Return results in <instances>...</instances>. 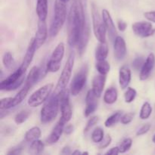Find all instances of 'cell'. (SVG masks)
Listing matches in <instances>:
<instances>
[{"mask_svg": "<svg viewBox=\"0 0 155 155\" xmlns=\"http://www.w3.org/2000/svg\"><path fill=\"white\" fill-rule=\"evenodd\" d=\"M30 89H31V88L29 86H27V85L26 84L24 85V87H23L22 89L19 91V92H18V93L13 98V107H16L17 105L20 104L23 101H24V98H26V96H27V93H28Z\"/></svg>", "mask_w": 155, "mask_h": 155, "instance_id": "cell-26", "label": "cell"}, {"mask_svg": "<svg viewBox=\"0 0 155 155\" xmlns=\"http://www.w3.org/2000/svg\"><path fill=\"white\" fill-rule=\"evenodd\" d=\"M144 63H145V60L143 58H136L133 62V69H135L136 71H139L142 69Z\"/></svg>", "mask_w": 155, "mask_h": 155, "instance_id": "cell-39", "label": "cell"}, {"mask_svg": "<svg viewBox=\"0 0 155 155\" xmlns=\"http://www.w3.org/2000/svg\"><path fill=\"white\" fill-rule=\"evenodd\" d=\"M68 89H65L60 95V107L61 112V117L65 123H68L72 117V109L70 103V96Z\"/></svg>", "mask_w": 155, "mask_h": 155, "instance_id": "cell-10", "label": "cell"}, {"mask_svg": "<svg viewBox=\"0 0 155 155\" xmlns=\"http://www.w3.org/2000/svg\"><path fill=\"white\" fill-rule=\"evenodd\" d=\"M131 71L127 66L121 67L119 71V83L121 89H124L127 88L131 81Z\"/></svg>", "mask_w": 155, "mask_h": 155, "instance_id": "cell-20", "label": "cell"}, {"mask_svg": "<svg viewBox=\"0 0 155 155\" xmlns=\"http://www.w3.org/2000/svg\"><path fill=\"white\" fill-rule=\"evenodd\" d=\"M89 36H90V28H89V23L87 21L86 25H85L84 28H83L81 35H80V37L79 39L78 42H77V45H76L79 54L80 56L83 55L84 54L85 51H86V46H87L88 43H89Z\"/></svg>", "mask_w": 155, "mask_h": 155, "instance_id": "cell-14", "label": "cell"}, {"mask_svg": "<svg viewBox=\"0 0 155 155\" xmlns=\"http://www.w3.org/2000/svg\"><path fill=\"white\" fill-rule=\"evenodd\" d=\"M47 37H48V27H47L45 21L39 20L37 24V31H36V36L34 37L37 49L42 46V45L45 43Z\"/></svg>", "mask_w": 155, "mask_h": 155, "instance_id": "cell-12", "label": "cell"}, {"mask_svg": "<svg viewBox=\"0 0 155 155\" xmlns=\"http://www.w3.org/2000/svg\"><path fill=\"white\" fill-rule=\"evenodd\" d=\"M98 120H99V118H98V116H93L90 119H89V120H88L87 124H86V127L84 128V133H88L98 122Z\"/></svg>", "mask_w": 155, "mask_h": 155, "instance_id": "cell-38", "label": "cell"}, {"mask_svg": "<svg viewBox=\"0 0 155 155\" xmlns=\"http://www.w3.org/2000/svg\"><path fill=\"white\" fill-rule=\"evenodd\" d=\"M74 127L72 124H68L67 125L66 127H64V132L65 133V134L67 135H70L74 132Z\"/></svg>", "mask_w": 155, "mask_h": 155, "instance_id": "cell-46", "label": "cell"}, {"mask_svg": "<svg viewBox=\"0 0 155 155\" xmlns=\"http://www.w3.org/2000/svg\"><path fill=\"white\" fill-rule=\"evenodd\" d=\"M88 71H89L88 65L84 64L81 67L80 71L74 75L70 86V92L71 95L77 96L83 90L87 80Z\"/></svg>", "mask_w": 155, "mask_h": 155, "instance_id": "cell-7", "label": "cell"}, {"mask_svg": "<svg viewBox=\"0 0 155 155\" xmlns=\"http://www.w3.org/2000/svg\"><path fill=\"white\" fill-rule=\"evenodd\" d=\"M61 153H62V154H71V148H70V147L65 146L64 148L63 149H62Z\"/></svg>", "mask_w": 155, "mask_h": 155, "instance_id": "cell-48", "label": "cell"}, {"mask_svg": "<svg viewBox=\"0 0 155 155\" xmlns=\"http://www.w3.org/2000/svg\"><path fill=\"white\" fill-rule=\"evenodd\" d=\"M72 154H82V153H80L78 150H76V151H74Z\"/></svg>", "mask_w": 155, "mask_h": 155, "instance_id": "cell-49", "label": "cell"}, {"mask_svg": "<svg viewBox=\"0 0 155 155\" xmlns=\"http://www.w3.org/2000/svg\"><path fill=\"white\" fill-rule=\"evenodd\" d=\"M65 124H66V123L63 120H59L58 124L53 128L51 133H50V135L46 139V143H48V145H53V144H55L60 139L64 130Z\"/></svg>", "mask_w": 155, "mask_h": 155, "instance_id": "cell-17", "label": "cell"}, {"mask_svg": "<svg viewBox=\"0 0 155 155\" xmlns=\"http://www.w3.org/2000/svg\"><path fill=\"white\" fill-rule=\"evenodd\" d=\"M132 144H133V140L130 138H127L125 139L122 142V143L120 144V145L119 146L120 149V153H125L127 151L130 149L132 146Z\"/></svg>", "mask_w": 155, "mask_h": 155, "instance_id": "cell-37", "label": "cell"}, {"mask_svg": "<svg viewBox=\"0 0 155 155\" xmlns=\"http://www.w3.org/2000/svg\"><path fill=\"white\" fill-rule=\"evenodd\" d=\"M44 147H45V145H44L43 142L37 139V140H35L33 142H31L30 151V152L33 153V154H39L43 151Z\"/></svg>", "mask_w": 155, "mask_h": 155, "instance_id": "cell-32", "label": "cell"}, {"mask_svg": "<svg viewBox=\"0 0 155 155\" xmlns=\"http://www.w3.org/2000/svg\"><path fill=\"white\" fill-rule=\"evenodd\" d=\"M41 78V69L39 67L34 66L31 68L27 77L25 84L30 86V88L33 87L36 82Z\"/></svg>", "mask_w": 155, "mask_h": 155, "instance_id": "cell-22", "label": "cell"}, {"mask_svg": "<svg viewBox=\"0 0 155 155\" xmlns=\"http://www.w3.org/2000/svg\"><path fill=\"white\" fill-rule=\"evenodd\" d=\"M74 58H75V54H74V51H71V54L68 56V60H67L66 64L64 67L63 71H62L60 78L58 81L52 95H60L66 89L67 86H68V83L71 80V75H72V71L74 64Z\"/></svg>", "mask_w": 155, "mask_h": 155, "instance_id": "cell-4", "label": "cell"}, {"mask_svg": "<svg viewBox=\"0 0 155 155\" xmlns=\"http://www.w3.org/2000/svg\"><path fill=\"white\" fill-rule=\"evenodd\" d=\"M30 116V111L28 110H24L20 111L19 113L17 114L15 117V122L17 124H21L25 122L29 117Z\"/></svg>", "mask_w": 155, "mask_h": 155, "instance_id": "cell-33", "label": "cell"}, {"mask_svg": "<svg viewBox=\"0 0 155 155\" xmlns=\"http://www.w3.org/2000/svg\"><path fill=\"white\" fill-rule=\"evenodd\" d=\"M121 117H122V112H116V113L112 114L111 116H110L107 120H106L105 122H104V126H105L107 128L113 127L115 124H117L119 121H120Z\"/></svg>", "mask_w": 155, "mask_h": 155, "instance_id": "cell-29", "label": "cell"}, {"mask_svg": "<svg viewBox=\"0 0 155 155\" xmlns=\"http://www.w3.org/2000/svg\"><path fill=\"white\" fill-rule=\"evenodd\" d=\"M105 81L106 75H102V74L95 76L93 80H92V89L98 98H99L101 96V93H102L104 85H105Z\"/></svg>", "mask_w": 155, "mask_h": 155, "instance_id": "cell-21", "label": "cell"}, {"mask_svg": "<svg viewBox=\"0 0 155 155\" xmlns=\"http://www.w3.org/2000/svg\"><path fill=\"white\" fill-rule=\"evenodd\" d=\"M155 66V55L153 53H150L145 61L143 66L141 69L139 79L141 80H145L149 77L151 71H153Z\"/></svg>", "mask_w": 155, "mask_h": 155, "instance_id": "cell-15", "label": "cell"}, {"mask_svg": "<svg viewBox=\"0 0 155 155\" xmlns=\"http://www.w3.org/2000/svg\"><path fill=\"white\" fill-rule=\"evenodd\" d=\"M152 141H153V142H154V143H155V134L154 135V136H153Z\"/></svg>", "mask_w": 155, "mask_h": 155, "instance_id": "cell-50", "label": "cell"}, {"mask_svg": "<svg viewBox=\"0 0 155 155\" xmlns=\"http://www.w3.org/2000/svg\"><path fill=\"white\" fill-rule=\"evenodd\" d=\"M52 83H48L33 92L27 101V104L32 107H36L45 102L51 95L53 89Z\"/></svg>", "mask_w": 155, "mask_h": 155, "instance_id": "cell-8", "label": "cell"}, {"mask_svg": "<svg viewBox=\"0 0 155 155\" xmlns=\"http://www.w3.org/2000/svg\"><path fill=\"white\" fill-rule=\"evenodd\" d=\"M13 107V98H4L0 101L1 110H8Z\"/></svg>", "mask_w": 155, "mask_h": 155, "instance_id": "cell-36", "label": "cell"}, {"mask_svg": "<svg viewBox=\"0 0 155 155\" xmlns=\"http://www.w3.org/2000/svg\"><path fill=\"white\" fill-rule=\"evenodd\" d=\"M117 26H118V28H119V30H120V31L124 32V31H125L126 29H127V24L125 22V21H122V20H120V21H118V22H117Z\"/></svg>", "mask_w": 155, "mask_h": 155, "instance_id": "cell-45", "label": "cell"}, {"mask_svg": "<svg viewBox=\"0 0 155 155\" xmlns=\"http://www.w3.org/2000/svg\"><path fill=\"white\" fill-rule=\"evenodd\" d=\"M98 107V97L94 93L93 90L88 91L86 97V109L84 110V116L89 117L96 110Z\"/></svg>", "mask_w": 155, "mask_h": 155, "instance_id": "cell-13", "label": "cell"}, {"mask_svg": "<svg viewBox=\"0 0 155 155\" xmlns=\"http://www.w3.org/2000/svg\"><path fill=\"white\" fill-rule=\"evenodd\" d=\"M60 95H51L41 109L40 119L42 124H48L54 120L58 113Z\"/></svg>", "mask_w": 155, "mask_h": 155, "instance_id": "cell-3", "label": "cell"}, {"mask_svg": "<svg viewBox=\"0 0 155 155\" xmlns=\"http://www.w3.org/2000/svg\"><path fill=\"white\" fill-rule=\"evenodd\" d=\"M25 73L26 71L20 67L18 70L14 71L11 75L1 82L0 89L2 91H12L17 89L24 81Z\"/></svg>", "mask_w": 155, "mask_h": 155, "instance_id": "cell-5", "label": "cell"}, {"mask_svg": "<svg viewBox=\"0 0 155 155\" xmlns=\"http://www.w3.org/2000/svg\"><path fill=\"white\" fill-rule=\"evenodd\" d=\"M67 3L61 0H55L54 8V15L49 27L50 36L53 37L58 34L63 27L67 18Z\"/></svg>", "mask_w": 155, "mask_h": 155, "instance_id": "cell-2", "label": "cell"}, {"mask_svg": "<svg viewBox=\"0 0 155 155\" xmlns=\"http://www.w3.org/2000/svg\"><path fill=\"white\" fill-rule=\"evenodd\" d=\"M36 14L39 20L45 21L48 15V0H37Z\"/></svg>", "mask_w": 155, "mask_h": 155, "instance_id": "cell-23", "label": "cell"}, {"mask_svg": "<svg viewBox=\"0 0 155 155\" xmlns=\"http://www.w3.org/2000/svg\"><path fill=\"white\" fill-rule=\"evenodd\" d=\"M87 21L81 1L73 0L68 22V42L71 46L77 45Z\"/></svg>", "mask_w": 155, "mask_h": 155, "instance_id": "cell-1", "label": "cell"}, {"mask_svg": "<svg viewBox=\"0 0 155 155\" xmlns=\"http://www.w3.org/2000/svg\"><path fill=\"white\" fill-rule=\"evenodd\" d=\"M111 141L112 139L111 137H110V135H107V136L104 138V139L100 142V145H98V148H99L100 149H104V148H107V147H108L109 145H110Z\"/></svg>", "mask_w": 155, "mask_h": 155, "instance_id": "cell-41", "label": "cell"}, {"mask_svg": "<svg viewBox=\"0 0 155 155\" xmlns=\"http://www.w3.org/2000/svg\"><path fill=\"white\" fill-rule=\"evenodd\" d=\"M41 130L38 127H34L29 130L25 134V141L27 142H33L41 137Z\"/></svg>", "mask_w": 155, "mask_h": 155, "instance_id": "cell-27", "label": "cell"}, {"mask_svg": "<svg viewBox=\"0 0 155 155\" xmlns=\"http://www.w3.org/2000/svg\"><path fill=\"white\" fill-rule=\"evenodd\" d=\"M144 16L148 21L155 23V11L145 12V13H144Z\"/></svg>", "mask_w": 155, "mask_h": 155, "instance_id": "cell-43", "label": "cell"}, {"mask_svg": "<svg viewBox=\"0 0 155 155\" xmlns=\"http://www.w3.org/2000/svg\"><path fill=\"white\" fill-rule=\"evenodd\" d=\"M134 115L135 114L133 113H127L126 114H124L121 117V124L126 125V124H129L130 123H131L133 121V118H134Z\"/></svg>", "mask_w": 155, "mask_h": 155, "instance_id": "cell-40", "label": "cell"}, {"mask_svg": "<svg viewBox=\"0 0 155 155\" xmlns=\"http://www.w3.org/2000/svg\"><path fill=\"white\" fill-rule=\"evenodd\" d=\"M92 19L93 32L95 36L99 42H106V32L107 28L105 27L103 18L100 15L96 5L94 3L92 4Z\"/></svg>", "mask_w": 155, "mask_h": 155, "instance_id": "cell-6", "label": "cell"}, {"mask_svg": "<svg viewBox=\"0 0 155 155\" xmlns=\"http://www.w3.org/2000/svg\"><path fill=\"white\" fill-rule=\"evenodd\" d=\"M95 68H96L98 72L102 75H107L110 69V64L105 60L98 61V62L95 64Z\"/></svg>", "mask_w": 155, "mask_h": 155, "instance_id": "cell-28", "label": "cell"}, {"mask_svg": "<svg viewBox=\"0 0 155 155\" xmlns=\"http://www.w3.org/2000/svg\"><path fill=\"white\" fill-rule=\"evenodd\" d=\"M151 127V125L150 124H144V125L142 126V127L137 131V133H136V136H142V135H145V133H147L148 131H149Z\"/></svg>", "mask_w": 155, "mask_h": 155, "instance_id": "cell-42", "label": "cell"}, {"mask_svg": "<svg viewBox=\"0 0 155 155\" xmlns=\"http://www.w3.org/2000/svg\"><path fill=\"white\" fill-rule=\"evenodd\" d=\"M132 28L136 36L142 38L148 37L155 33V28H153L152 24L150 22H136L133 24Z\"/></svg>", "mask_w": 155, "mask_h": 155, "instance_id": "cell-11", "label": "cell"}, {"mask_svg": "<svg viewBox=\"0 0 155 155\" xmlns=\"http://www.w3.org/2000/svg\"><path fill=\"white\" fill-rule=\"evenodd\" d=\"M117 90L114 87H110L105 91L104 95V101L106 104H112L117 100Z\"/></svg>", "mask_w": 155, "mask_h": 155, "instance_id": "cell-25", "label": "cell"}, {"mask_svg": "<svg viewBox=\"0 0 155 155\" xmlns=\"http://www.w3.org/2000/svg\"><path fill=\"white\" fill-rule=\"evenodd\" d=\"M36 50H37V48H36V42H35V39L34 38H32L30 43H29L28 48H27V51H26L25 55H24V60H23L22 64L21 65V68L24 71H27V68H29L30 64H31L33 57H34Z\"/></svg>", "mask_w": 155, "mask_h": 155, "instance_id": "cell-19", "label": "cell"}, {"mask_svg": "<svg viewBox=\"0 0 155 155\" xmlns=\"http://www.w3.org/2000/svg\"><path fill=\"white\" fill-rule=\"evenodd\" d=\"M108 46L106 42H99L95 50V58L97 61L105 60L108 55Z\"/></svg>", "mask_w": 155, "mask_h": 155, "instance_id": "cell-24", "label": "cell"}, {"mask_svg": "<svg viewBox=\"0 0 155 155\" xmlns=\"http://www.w3.org/2000/svg\"><path fill=\"white\" fill-rule=\"evenodd\" d=\"M82 154H89V153H88V152H83V153H82Z\"/></svg>", "mask_w": 155, "mask_h": 155, "instance_id": "cell-52", "label": "cell"}, {"mask_svg": "<svg viewBox=\"0 0 155 155\" xmlns=\"http://www.w3.org/2000/svg\"><path fill=\"white\" fill-rule=\"evenodd\" d=\"M137 92L135 89H133L131 87L127 88V90L126 91L125 94H124V98H125V101L127 103H131L136 98Z\"/></svg>", "mask_w": 155, "mask_h": 155, "instance_id": "cell-35", "label": "cell"}, {"mask_svg": "<svg viewBox=\"0 0 155 155\" xmlns=\"http://www.w3.org/2000/svg\"><path fill=\"white\" fill-rule=\"evenodd\" d=\"M64 44L63 42H60L56 46L46 64L48 72L55 73L59 71L64 55Z\"/></svg>", "mask_w": 155, "mask_h": 155, "instance_id": "cell-9", "label": "cell"}, {"mask_svg": "<svg viewBox=\"0 0 155 155\" xmlns=\"http://www.w3.org/2000/svg\"><path fill=\"white\" fill-rule=\"evenodd\" d=\"M120 154V149L119 147H115V148H110L109 151H107L105 153V154H113V155H117Z\"/></svg>", "mask_w": 155, "mask_h": 155, "instance_id": "cell-47", "label": "cell"}, {"mask_svg": "<svg viewBox=\"0 0 155 155\" xmlns=\"http://www.w3.org/2000/svg\"><path fill=\"white\" fill-rule=\"evenodd\" d=\"M104 130L100 127H97L94 130L92 133V140L95 143H100L104 139Z\"/></svg>", "mask_w": 155, "mask_h": 155, "instance_id": "cell-34", "label": "cell"}, {"mask_svg": "<svg viewBox=\"0 0 155 155\" xmlns=\"http://www.w3.org/2000/svg\"><path fill=\"white\" fill-rule=\"evenodd\" d=\"M152 113V107L150 104L149 102H145L142 106V108L140 110V114L139 117L142 120H146L149 118Z\"/></svg>", "mask_w": 155, "mask_h": 155, "instance_id": "cell-30", "label": "cell"}, {"mask_svg": "<svg viewBox=\"0 0 155 155\" xmlns=\"http://www.w3.org/2000/svg\"><path fill=\"white\" fill-rule=\"evenodd\" d=\"M22 153V148L21 147H17V148H12V150L8 151L7 153V154L8 155H18L21 154Z\"/></svg>", "mask_w": 155, "mask_h": 155, "instance_id": "cell-44", "label": "cell"}, {"mask_svg": "<svg viewBox=\"0 0 155 155\" xmlns=\"http://www.w3.org/2000/svg\"><path fill=\"white\" fill-rule=\"evenodd\" d=\"M61 1L64 2H65V3H68V2H69V1H70V0H61Z\"/></svg>", "mask_w": 155, "mask_h": 155, "instance_id": "cell-51", "label": "cell"}, {"mask_svg": "<svg viewBox=\"0 0 155 155\" xmlns=\"http://www.w3.org/2000/svg\"><path fill=\"white\" fill-rule=\"evenodd\" d=\"M102 18L104 21L105 27L107 28V31L108 33V36L111 41H114L117 36V30L115 27L113 19H112L110 14L109 13L107 9H104L102 11Z\"/></svg>", "mask_w": 155, "mask_h": 155, "instance_id": "cell-16", "label": "cell"}, {"mask_svg": "<svg viewBox=\"0 0 155 155\" xmlns=\"http://www.w3.org/2000/svg\"><path fill=\"white\" fill-rule=\"evenodd\" d=\"M114 57L117 61H121L127 54V45L124 39L121 36H117L114 40Z\"/></svg>", "mask_w": 155, "mask_h": 155, "instance_id": "cell-18", "label": "cell"}, {"mask_svg": "<svg viewBox=\"0 0 155 155\" xmlns=\"http://www.w3.org/2000/svg\"><path fill=\"white\" fill-rule=\"evenodd\" d=\"M2 62L5 68L8 70L12 69L15 65V60H14L13 56H12V54L9 51H7V52L4 54L2 58Z\"/></svg>", "mask_w": 155, "mask_h": 155, "instance_id": "cell-31", "label": "cell"}]
</instances>
